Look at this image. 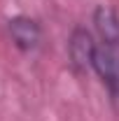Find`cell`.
<instances>
[{
  "label": "cell",
  "instance_id": "1",
  "mask_svg": "<svg viewBox=\"0 0 119 121\" xmlns=\"http://www.w3.org/2000/svg\"><path fill=\"white\" fill-rule=\"evenodd\" d=\"M98 49V37L96 33L89 30L87 26L77 23L70 35H68V44H65V51H68V65L75 75H89L91 72V63H93V54Z\"/></svg>",
  "mask_w": 119,
  "mask_h": 121
},
{
  "label": "cell",
  "instance_id": "2",
  "mask_svg": "<svg viewBox=\"0 0 119 121\" xmlns=\"http://www.w3.org/2000/svg\"><path fill=\"white\" fill-rule=\"evenodd\" d=\"M91 72L101 79L112 105L119 107V47L98 42V49L93 54V63H91Z\"/></svg>",
  "mask_w": 119,
  "mask_h": 121
},
{
  "label": "cell",
  "instance_id": "3",
  "mask_svg": "<svg viewBox=\"0 0 119 121\" xmlns=\"http://www.w3.org/2000/svg\"><path fill=\"white\" fill-rule=\"evenodd\" d=\"M7 35L12 40V44L21 54H33L42 47L45 40V28L40 23V19L30 14H14L7 19Z\"/></svg>",
  "mask_w": 119,
  "mask_h": 121
},
{
  "label": "cell",
  "instance_id": "4",
  "mask_svg": "<svg viewBox=\"0 0 119 121\" xmlns=\"http://www.w3.org/2000/svg\"><path fill=\"white\" fill-rule=\"evenodd\" d=\"M91 23L101 44L119 47V12L112 5H98L91 14Z\"/></svg>",
  "mask_w": 119,
  "mask_h": 121
}]
</instances>
